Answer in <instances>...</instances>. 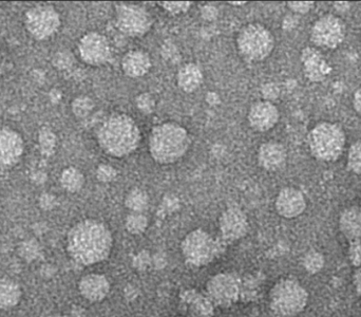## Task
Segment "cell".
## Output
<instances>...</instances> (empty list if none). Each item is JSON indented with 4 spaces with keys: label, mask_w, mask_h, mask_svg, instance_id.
I'll return each mask as SVG.
<instances>
[{
    "label": "cell",
    "mask_w": 361,
    "mask_h": 317,
    "mask_svg": "<svg viewBox=\"0 0 361 317\" xmlns=\"http://www.w3.org/2000/svg\"><path fill=\"white\" fill-rule=\"evenodd\" d=\"M114 238L109 227L95 219L80 221L67 235L70 257L82 265H95L109 257Z\"/></svg>",
    "instance_id": "1"
},
{
    "label": "cell",
    "mask_w": 361,
    "mask_h": 317,
    "mask_svg": "<svg viewBox=\"0 0 361 317\" xmlns=\"http://www.w3.org/2000/svg\"><path fill=\"white\" fill-rule=\"evenodd\" d=\"M99 148L108 156L125 158L130 156L141 144L142 133L135 119L126 114L108 116L97 131Z\"/></svg>",
    "instance_id": "2"
},
{
    "label": "cell",
    "mask_w": 361,
    "mask_h": 317,
    "mask_svg": "<svg viewBox=\"0 0 361 317\" xmlns=\"http://www.w3.org/2000/svg\"><path fill=\"white\" fill-rule=\"evenodd\" d=\"M190 148V137L185 127L173 122L163 123L152 128L149 154L154 162L169 165L179 161Z\"/></svg>",
    "instance_id": "3"
},
{
    "label": "cell",
    "mask_w": 361,
    "mask_h": 317,
    "mask_svg": "<svg viewBox=\"0 0 361 317\" xmlns=\"http://www.w3.org/2000/svg\"><path fill=\"white\" fill-rule=\"evenodd\" d=\"M307 145L312 156L318 161H337L345 150V131L335 123H319L310 131Z\"/></svg>",
    "instance_id": "4"
},
{
    "label": "cell",
    "mask_w": 361,
    "mask_h": 317,
    "mask_svg": "<svg viewBox=\"0 0 361 317\" xmlns=\"http://www.w3.org/2000/svg\"><path fill=\"white\" fill-rule=\"evenodd\" d=\"M237 48L244 59L258 63L267 59L273 52L275 36L261 23H248L238 33Z\"/></svg>",
    "instance_id": "5"
},
{
    "label": "cell",
    "mask_w": 361,
    "mask_h": 317,
    "mask_svg": "<svg viewBox=\"0 0 361 317\" xmlns=\"http://www.w3.org/2000/svg\"><path fill=\"white\" fill-rule=\"evenodd\" d=\"M309 293L294 280H282L269 292V305L280 317H294L305 310Z\"/></svg>",
    "instance_id": "6"
},
{
    "label": "cell",
    "mask_w": 361,
    "mask_h": 317,
    "mask_svg": "<svg viewBox=\"0 0 361 317\" xmlns=\"http://www.w3.org/2000/svg\"><path fill=\"white\" fill-rule=\"evenodd\" d=\"M27 33L34 40H49L59 32L61 25L59 11L50 4H37L25 12L23 18Z\"/></svg>",
    "instance_id": "7"
},
{
    "label": "cell",
    "mask_w": 361,
    "mask_h": 317,
    "mask_svg": "<svg viewBox=\"0 0 361 317\" xmlns=\"http://www.w3.org/2000/svg\"><path fill=\"white\" fill-rule=\"evenodd\" d=\"M116 25L124 35L143 37L152 30L154 18L147 8L135 4H120L116 8Z\"/></svg>",
    "instance_id": "8"
},
{
    "label": "cell",
    "mask_w": 361,
    "mask_h": 317,
    "mask_svg": "<svg viewBox=\"0 0 361 317\" xmlns=\"http://www.w3.org/2000/svg\"><path fill=\"white\" fill-rule=\"evenodd\" d=\"M180 249L189 263L202 267L214 261L219 251V244L209 233L197 229L185 236Z\"/></svg>",
    "instance_id": "9"
},
{
    "label": "cell",
    "mask_w": 361,
    "mask_h": 317,
    "mask_svg": "<svg viewBox=\"0 0 361 317\" xmlns=\"http://www.w3.org/2000/svg\"><path fill=\"white\" fill-rule=\"evenodd\" d=\"M345 29L343 19L332 14L324 15L312 25L311 42L320 48L336 49L345 40Z\"/></svg>",
    "instance_id": "10"
},
{
    "label": "cell",
    "mask_w": 361,
    "mask_h": 317,
    "mask_svg": "<svg viewBox=\"0 0 361 317\" xmlns=\"http://www.w3.org/2000/svg\"><path fill=\"white\" fill-rule=\"evenodd\" d=\"M78 53L87 65L99 67L108 63L111 57L109 40L99 32H88L78 42Z\"/></svg>",
    "instance_id": "11"
},
{
    "label": "cell",
    "mask_w": 361,
    "mask_h": 317,
    "mask_svg": "<svg viewBox=\"0 0 361 317\" xmlns=\"http://www.w3.org/2000/svg\"><path fill=\"white\" fill-rule=\"evenodd\" d=\"M206 293L212 305L229 307L239 299V282L231 274H218L210 278L206 285Z\"/></svg>",
    "instance_id": "12"
},
{
    "label": "cell",
    "mask_w": 361,
    "mask_h": 317,
    "mask_svg": "<svg viewBox=\"0 0 361 317\" xmlns=\"http://www.w3.org/2000/svg\"><path fill=\"white\" fill-rule=\"evenodd\" d=\"M25 141L18 131L0 126V169L14 167L23 158Z\"/></svg>",
    "instance_id": "13"
},
{
    "label": "cell",
    "mask_w": 361,
    "mask_h": 317,
    "mask_svg": "<svg viewBox=\"0 0 361 317\" xmlns=\"http://www.w3.org/2000/svg\"><path fill=\"white\" fill-rule=\"evenodd\" d=\"M219 229L223 241H237L243 238L250 229L247 216L241 208L235 206L227 208L219 219Z\"/></svg>",
    "instance_id": "14"
},
{
    "label": "cell",
    "mask_w": 361,
    "mask_h": 317,
    "mask_svg": "<svg viewBox=\"0 0 361 317\" xmlns=\"http://www.w3.org/2000/svg\"><path fill=\"white\" fill-rule=\"evenodd\" d=\"M280 112L271 102H255L247 114L248 124L257 133H267L279 122Z\"/></svg>",
    "instance_id": "15"
},
{
    "label": "cell",
    "mask_w": 361,
    "mask_h": 317,
    "mask_svg": "<svg viewBox=\"0 0 361 317\" xmlns=\"http://www.w3.org/2000/svg\"><path fill=\"white\" fill-rule=\"evenodd\" d=\"M301 64L305 78L312 83H320L330 76L332 67L318 49L305 47L301 51Z\"/></svg>",
    "instance_id": "16"
},
{
    "label": "cell",
    "mask_w": 361,
    "mask_h": 317,
    "mask_svg": "<svg viewBox=\"0 0 361 317\" xmlns=\"http://www.w3.org/2000/svg\"><path fill=\"white\" fill-rule=\"evenodd\" d=\"M276 210L286 219L300 216L307 208L305 195L295 187H284L278 193L275 202Z\"/></svg>",
    "instance_id": "17"
},
{
    "label": "cell",
    "mask_w": 361,
    "mask_h": 317,
    "mask_svg": "<svg viewBox=\"0 0 361 317\" xmlns=\"http://www.w3.org/2000/svg\"><path fill=\"white\" fill-rule=\"evenodd\" d=\"M257 161L267 172H278L286 166L288 152L281 143L267 142L261 144L257 152Z\"/></svg>",
    "instance_id": "18"
},
{
    "label": "cell",
    "mask_w": 361,
    "mask_h": 317,
    "mask_svg": "<svg viewBox=\"0 0 361 317\" xmlns=\"http://www.w3.org/2000/svg\"><path fill=\"white\" fill-rule=\"evenodd\" d=\"M78 290L87 301L99 303L109 294L110 282L106 276L101 274H88L80 280Z\"/></svg>",
    "instance_id": "19"
},
{
    "label": "cell",
    "mask_w": 361,
    "mask_h": 317,
    "mask_svg": "<svg viewBox=\"0 0 361 317\" xmlns=\"http://www.w3.org/2000/svg\"><path fill=\"white\" fill-rule=\"evenodd\" d=\"M152 59L144 50H130L123 56L121 67L125 76L131 78L145 76L152 69Z\"/></svg>",
    "instance_id": "20"
},
{
    "label": "cell",
    "mask_w": 361,
    "mask_h": 317,
    "mask_svg": "<svg viewBox=\"0 0 361 317\" xmlns=\"http://www.w3.org/2000/svg\"><path fill=\"white\" fill-rule=\"evenodd\" d=\"M339 229L350 244H361V206H352L341 213Z\"/></svg>",
    "instance_id": "21"
},
{
    "label": "cell",
    "mask_w": 361,
    "mask_h": 317,
    "mask_svg": "<svg viewBox=\"0 0 361 317\" xmlns=\"http://www.w3.org/2000/svg\"><path fill=\"white\" fill-rule=\"evenodd\" d=\"M204 76L201 68L193 63L185 64L177 74V84L180 90L192 93L203 84Z\"/></svg>",
    "instance_id": "22"
},
{
    "label": "cell",
    "mask_w": 361,
    "mask_h": 317,
    "mask_svg": "<svg viewBox=\"0 0 361 317\" xmlns=\"http://www.w3.org/2000/svg\"><path fill=\"white\" fill-rule=\"evenodd\" d=\"M23 291L15 280H0V310L12 309L20 303Z\"/></svg>",
    "instance_id": "23"
},
{
    "label": "cell",
    "mask_w": 361,
    "mask_h": 317,
    "mask_svg": "<svg viewBox=\"0 0 361 317\" xmlns=\"http://www.w3.org/2000/svg\"><path fill=\"white\" fill-rule=\"evenodd\" d=\"M189 313L191 317H212L214 316V305L207 297L195 292L187 291L184 297Z\"/></svg>",
    "instance_id": "24"
},
{
    "label": "cell",
    "mask_w": 361,
    "mask_h": 317,
    "mask_svg": "<svg viewBox=\"0 0 361 317\" xmlns=\"http://www.w3.org/2000/svg\"><path fill=\"white\" fill-rule=\"evenodd\" d=\"M61 187L68 193H78L85 185V176L80 169L76 167H67L61 172Z\"/></svg>",
    "instance_id": "25"
},
{
    "label": "cell",
    "mask_w": 361,
    "mask_h": 317,
    "mask_svg": "<svg viewBox=\"0 0 361 317\" xmlns=\"http://www.w3.org/2000/svg\"><path fill=\"white\" fill-rule=\"evenodd\" d=\"M149 196L141 189H133L127 193L125 205L133 213H142L148 208Z\"/></svg>",
    "instance_id": "26"
},
{
    "label": "cell",
    "mask_w": 361,
    "mask_h": 317,
    "mask_svg": "<svg viewBox=\"0 0 361 317\" xmlns=\"http://www.w3.org/2000/svg\"><path fill=\"white\" fill-rule=\"evenodd\" d=\"M38 145H39L40 152L44 156H52L56 150V136L51 129L42 128L38 133Z\"/></svg>",
    "instance_id": "27"
},
{
    "label": "cell",
    "mask_w": 361,
    "mask_h": 317,
    "mask_svg": "<svg viewBox=\"0 0 361 317\" xmlns=\"http://www.w3.org/2000/svg\"><path fill=\"white\" fill-rule=\"evenodd\" d=\"M71 109L76 118L86 119L92 114L94 102L87 95H80L72 101Z\"/></svg>",
    "instance_id": "28"
},
{
    "label": "cell",
    "mask_w": 361,
    "mask_h": 317,
    "mask_svg": "<svg viewBox=\"0 0 361 317\" xmlns=\"http://www.w3.org/2000/svg\"><path fill=\"white\" fill-rule=\"evenodd\" d=\"M125 227H126L127 231L133 235H140L147 229L148 220L142 213H133L127 216Z\"/></svg>",
    "instance_id": "29"
},
{
    "label": "cell",
    "mask_w": 361,
    "mask_h": 317,
    "mask_svg": "<svg viewBox=\"0 0 361 317\" xmlns=\"http://www.w3.org/2000/svg\"><path fill=\"white\" fill-rule=\"evenodd\" d=\"M348 168L361 176V139L352 144L348 152Z\"/></svg>",
    "instance_id": "30"
},
{
    "label": "cell",
    "mask_w": 361,
    "mask_h": 317,
    "mask_svg": "<svg viewBox=\"0 0 361 317\" xmlns=\"http://www.w3.org/2000/svg\"><path fill=\"white\" fill-rule=\"evenodd\" d=\"M324 256L318 252H310L309 254L305 255V261H303L305 270L312 274L319 272L324 268Z\"/></svg>",
    "instance_id": "31"
},
{
    "label": "cell",
    "mask_w": 361,
    "mask_h": 317,
    "mask_svg": "<svg viewBox=\"0 0 361 317\" xmlns=\"http://www.w3.org/2000/svg\"><path fill=\"white\" fill-rule=\"evenodd\" d=\"M159 6L166 11L169 14L180 15L185 14L190 10L192 2L189 1H163L159 2Z\"/></svg>",
    "instance_id": "32"
},
{
    "label": "cell",
    "mask_w": 361,
    "mask_h": 317,
    "mask_svg": "<svg viewBox=\"0 0 361 317\" xmlns=\"http://www.w3.org/2000/svg\"><path fill=\"white\" fill-rule=\"evenodd\" d=\"M52 63L56 69L68 70L73 66L74 57L69 51H59L53 56Z\"/></svg>",
    "instance_id": "33"
},
{
    "label": "cell",
    "mask_w": 361,
    "mask_h": 317,
    "mask_svg": "<svg viewBox=\"0 0 361 317\" xmlns=\"http://www.w3.org/2000/svg\"><path fill=\"white\" fill-rule=\"evenodd\" d=\"M97 180L102 183H110L116 180L118 177V170L109 164L102 163L97 168Z\"/></svg>",
    "instance_id": "34"
},
{
    "label": "cell",
    "mask_w": 361,
    "mask_h": 317,
    "mask_svg": "<svg viewBox=\"0 0 361 317\" xmlns=\"http://www.w3.org/2000/svg\"><path fill=\"white\" fill-rule=\"evenodd\" d=\"M137 107L143 114H152L156 109V100L149 93H142L137 97Z\"/></svg>",
    "instance_id": "35"
},
{
    "label": "cell",
    "mask_w": 361,
    "mask_h": 317,
    "mask_svg": "<svg viewBox=\"0 0 361 317\" xmlns=\"http://www.w3.org/2000/svg\"><path fill=\"white\" fill-rule=\"evenodd\" d=\"M19 251H20L23 258L32 261L37 256L38 252H39V246H38L37 242L34 241V240H27V241L21 244Z\"/></svg>",
    "instance_id": "36"
},
{
    "label": "cell",
    "mask_w": 361,
    "mask_h": 317,
    "mask_svg": "<svg viewBox=\"0 0 361 317\" xmlns=\"http://www.w3.org/2000/svg\"><path fill=\"white\" fill-rule=\"evenodd\" d=\"M286 6L295 14H307L313 10L315 6L314 1H288L286 2Z\"/></svg>",
    "instance_id": "37"
},
{
    "label": "cell",
    "mask_w": 361,
    "mask_h": 317,
    "mask_svg": "<svg viewBox=\"0 0 361 317\" xmlns=\"http://www.w3.org/2000/svg\"><path fill=\"white\" fill-rule=\"evenodd\" d=\"M261 93H262L263 97H264V101L271 102L273 100L278 99L280 95V89L274 83H269V84H265L262 87Z\"/></svg>",
    "instance_id": "38"
},
{
    "label": "cell",
    "mask_w": 361,
    "mask_h": 317,
    "mask_svg": "<svg viewBox=\"0 0 361 317\" xmlns=\"http://www.w3.org/2000/svg\"><path fill=\"white\" fill-rule=\"evenodd\" d=\"M201 16L202 18L207 21L216 20L219 16L218 8L212 6V4H205V6H202Z\"/></svg>",
    "instance_id": "39"
},
{
    "label": "cell",
    "mask_w": 361,
    "mask_h": 317,
    "mask_svg": "<svg viewBox=\"0 0 361 317\" xmlns=\"http://www.w3.org/2000/svg\"><path fill=\"white\" fill-rule=\"evenodd\" d=\"M12 68V61L8 57V53L0 46V76L8 72Z\"/></svg>",
    "instance_id": "40"
},
{
    "label": "cell",
    "mask_w": 361,
    "mask_h": 317,
    "mask_svg": "<svg viewBox=\"0 0 361 317\" xmlns=\"http://www.w3.org/2000/svg\"><path fill=\"white\" fill-rule=\"evenodd\" d=\"M55 198L56 197L51 195V193H44L39 199L40 208L46 210H52L55 204H56V199Z\"/></svg>",
    "instance_id": "41"
},
{
    "label": "cell",
    "mask_w": 361,
    "mask_h": 317,
    "mask_svg": "<svg viewBox=\"0 0 361 317\" xmlns=\"http://www.w3.org/2000/svg\"><path fill=\"white\" fill-rule=\"evenodd\" d=\"M353 286L357 294L361 297V267L358 268L355 273H354Z\"/></svg>",
    "instance_id": "42"
},
{
    "label": "cell",
    "mask_w": 361,
    "mask_h": 317,
    "mask_svg": "<svg viewBox=\"0 0 361 317\" xmlns=\"http://www.w3.org/2000/svg\"><path fill=\"white\" fill-rule=\"evenodd\" d=\"M353 107L355 112L361 116V87L354 93Z\"/></svg>",
    "instance_id": "43"
},
{
    "label": "cell",
    "mask_w": 361,
    "mask_h": 317,
    "mask_svg": "<svg viewBox=\"0 0 361 317\" xmlns=\"http://www.w3.org/2000/svg\"><path fill=\"white\" fill-rule=\"evenodd\" d=\"M206 102L209 104L210 106L218 105L220 103V97L218 93L216 92H208L206 95Z\"/></svg>",
    "instance_id": "44"
},
{
    "label": "cell",
    "mask_w": 361,
    "mask_h": 317,
    "mask_svg": "<svg viewBox=\"0 0 361 317\" xmlns=\"http://www.w3.org/2000/svg\"><path fill=\"white\" fill-rule=\"evenodd\" d=\"M334 8L338 11L339 13H347L351 8V4L350 2L338 1L334 2Z\"/></svg>",
    "instance_id": "45"
},
{
    "label": "cell",
    "mask_w": 361,
    "mask_h": 317,
    "mask_svg": "<svg viewBox=\"0 0 361 317\" xmlns=\"http://www.w3.org/2000/svg\"><path fill=\"white\" fill-rule=\"evenodd\" d=\"M229 4H231V6H244V4H246V1H233V2H228Z\"/></svg>",
    "instance_id": "46"
},
{
    "label": "cell",
    "mask_w": 361,
    "mask_h": 317,
    "mask_svg": "<svg viewBox=\"0 0 361 317\" xmlns=\"http://www.w3.org/2000/svg\"><path fill=\"white\" fill-rule=\"evenodd\" d=\"M49 317H66V316H59V314H54V316H49Z\"/></svg>",
    "instance_id": "47"
},
{
    "label": "cell",
    "mask_w": 361,
    "mask_h": 317,
    "mask_svg": "<svg viewBox=\"0 0 361 317\" xmlns=\"http://www.w3.org/2000/svg\"><path fill=\"white\" fill-rule=\"evenodd\" d=\"M177 317H179V316H177Z\"/></svg>",
    "instance_id": "48"
}]
</instances>
